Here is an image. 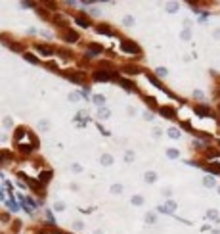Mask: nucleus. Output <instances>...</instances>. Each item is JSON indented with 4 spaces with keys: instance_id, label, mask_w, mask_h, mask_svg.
I'll list each match as a JSON object with an SVG mask.
<instances>
[{
    "instance_id": "nucleus-22",
    "label": "nucleus",
    "mask_w": 220,
    "mask_h": 234,
    "mask_svg": "<svg viewBox=\"0 0 220 234\" xmlns=\"http://www.w3.org/2000/svg\"><path fill=\"white\" fill-rule=\"evenodd\" d=\"M167 155H169V158H172V159H176V158L180 155V152L174 150V148H169V150H167Z\"/></svg>"
},
{
    "instance_id": "nucleus-17",
    "label": "nucleus",
    "mask_w": 220,
    "mask_h": 234,
    "mask_svg": "<svg viewBox=\"0 0 220 234\" xmlns=\"http://www.w3.org/2000/svg\"><path fill=\"white\" fill-rule=\"evenodd\" d=\"M100 161H102V165H105V167H109L113 163V155H109V154H103L102 158H100Z\"/></svg>"
},
{
    "instance_id": "nucleus-16",
    "label": "nucleus",
    "mask_w": 220,
    "mask_h": 234,
    "mask_svg": "<svg viewBox=\"0 0 220 234\" xmlns=\"http://www.w3.org/2000/svg\"><path fill=\"white\" fill-rule=\"evenodd\" d=\"M144 179H146V182H147V184H153V182L157 181V173H153V171H147V173L144 175Z\"/></svg>"
},
{
    "instance_id": "nucleus-32",
    "label": "nucleus",
    "mask_w": 220,
    "mask_h": 234,
    "mask_svg": "<svg viewBox=\"0 0 220 234\" xmlns=\"http://www.w3.org/2000/svg\"><path fill=\"white\" fill-rule=\"evenodd\" d=\"M111 192H113V194H121V192H123V186H121V184L111 186Z\"/></svg>"
},
{
    "instance_id": "nucleus-21",
    "label": "nucleus",
    "mask_w": 220,
    "mask_h": 234,
    "mask_svg": "<svg viewBox=\"0 0 220 234\" xmlns=\"http://www.w3.org/2000/svg\"><path fill=\"white\" fill-rule=\"evenodd\" d=\"M4 202H6V205H8L10 209H12V211H17V209H19V205L14 202V200H4Z\"/></svg>"
},
{
    "instance_id": "nucleus-1",
    "label": "nucleus",
    "mask_w": 220,
    "mask_h": 234,
    "mask_svg": "<svg viewBox=\"0 0 220 234\" xmlns=\"http://www.w3.org/2000/svg\"><path fill=\"white\" fill-rule=\"evenodd\" d=\"M94 81H121V77H119V73L115 71V69H109V71H105V69H98V71H94Z\"/></svg>"
},
{
    "instance_id": "nucleus-28",
    "label": "nucleus",
    "mask_w": 220,
    "mask_h": 234,
    "mask_svg": "<svg viewBox=\"0 0 220 234\" xmlns=\"http://www.w3.org/2000/svg\"><path fill=\"white\" fill-rule=\"evenodd\" d=\"M25 60H27V62H31V63H38V60H37L31 52H27V54H25Z\"/></svg>"
},
{
    "instance_id": "nucleus-18",
    "label": "nucleus",
    "mask_w": 220,
    "mask_h": 234,
    "mask_svg": "<svg viewBox=\"0 0 220 234\" xmlns=\"http://www.w3.org/2000/svg\"><path fill=\"white\" fill-rule=\"evenodd\" d=\"M205 169L209 171V173H214V175H218L220 173V165H216V163H209Z\"/></svg>"
},
{
    "instance_id": "nucleus-41",
    "label": "nucleus",
    "mask_w": 220,
    "mask_h": 234,
    "mask_svg": "<svg viewBox=\"0 0 220 234\" xmlns=\"http://www.w3.org/2000/svg\"><path fill=\"white\" fill-rule=\"evenodd\" d=\"M193 96H195V98H203V92H199V90H195V92H193Z\"/></svg>"
},
{
    "instance_id": "nucleus-43",
    "label": "nucleus",
    "mask_w": 220,
    "mask_h": 234,
    "mask_svg": "<svg viewBox=\"0 0 220 234\" xmlns=\"http://www.w3.org/2000/svg\"><path fill=\"white\" fill-rule=\"evenodd\" d=\"M218 146H220V140H218Z\"/></svg>"
},
{
    "instance_id": "nucleus-39",
    "label": "nucleus",
    "mask_w": 220,
    "mask_h": 234,
    "mask_svg": "<svg viewBox=\"0 0 220 234\" xmlns=\"http://www.w3.org/2000/svg\"><path fill=\"white\" fill-rule=\"evenodd\" d=\"M207 215H209V217H211V219H213V217H214V219L218 217V213H216V211H213V209H211V211H209V213H207Z\"/></svg>"
},
{
    "instance_id": "nucleus-24",
    "label": "nucleus",
    "mask_w": 220,
    "mask_h": 234,
    "mask_svg": "<svg viewBox=\"0 0 220 234\" xmlns=\"http://www.w3.org/2000/svg\"><path fill=\"white\" fill-rule=\"evenodd\" d=\"M169 136L170 138H180V131L178 129H169Z\"/></svg>"
},
{
    "instance_id": "nucleus-11",
    "label": "nucleus",
    "mask_w": 220,
    "mask_h": 234,
    "mask_svg": "<svg viewBox=\"0 0 220 234\" xmlns=\"http://www.w3.org/2000/svg\"><path fill=\"white\" fill-rule=\"evenodd\" d=\"M50 179H52V171H42V173L38 175V181H40L44 186H46V184L50 182Z\"/></svg>"
},
{
    "instance_id": "nucleus-13",
    "label": "nucleus",
    "mask_w": 220,
    "mask_h": 234,
    "mask_svg": "<svg viewBox=\"0 0 220 234\" xmlns=\"http://www.w3.org/2000/svg\"><path fill=\"white\" fill-rule=\"evenodd\" d=\"M159 209L163 211V213H172V211L176 209V204L172 202V200H169V202L165 204V207H159Z\"/></svg>"
},
{
    "instance_id": "nucleus-34",
    "label": "nucleus",
    "mask_w": 220,
    "mask_h": 234,
    "mask_svg": "<svg viewBox=\"0 0 220 234\" xmlns=\"http://www.w3.org/2000/svg\"><path fill=\"white\" fill-rule=\"evenodd\" d=\"M4 127H6V129H12V127H14V123H12V119H10V117L4 119Z\"/></svg>"
},
{
    "instance_id": "nucleus-10",
    "label": "nucleus",
    "mask_w": 220,
    "mask_h": 234,
    "mask_svg": "<svg viewBox=\"0 0 220 234\" xmlns=\"http://www.w3.org/2000/svg\"><path fill=\"white\" fill-rule=\"evenodd\" d=\"M96 33H100V35H113V31L109 25L105 23H100V25H96Z\"/></svg>"
},
{
    "instance_id": "nucleus-30",
    "label": "nucleus",
    "mask_w": 220,
    "mask_h": 234,
    "mask_svg": "<svg viewBox=\"0 0 220 234\" xmlns=\"http://www.w3.org/2000/svg\"><path fill=\"white\" fill-rule=\"evenodd\" d=\"M123 23L128 25V27H130V25H134V17H132V16H126V17L123 19Z\"/></svg>"
},
{
    "instance_id": "nucleus-7",
    "label": "nucleus",
    "mask_w": 220,
    "mask_h": 234,
    "mask_svg": "<svg viewBox=\"0 0 220 234\" xmlns=\"http://www.w3.org/2000/svg\"><path fill=\"white\" fill-rule=\"evenodd\" d=\"M159 113H161L163 117H167V119H174V117H176V111H174L172 108H169V106H161V108H159Z\"/></svg>"
},
{
    "instance_id": "nucleus-5",
    "label": "nucleus",
    "mask_w": 220,
    "mask_h": 234,
    "mask_svg": "<svg viewBox=\"0 0 220 234\" xmlns=\"http://www.w3.org/2000/svg\"><path fill=\"white\" fill-rule=\"evenodd\" d=\"M81 37H79V33L77 31H73V29H65L63 31V40L65 42H69V44H73V42H77Z\"/></svg>"
},
{
    "instance_id": "nucleus-2",
    "label": "nucleus",
    "mask_w": 220,
    "mask_h": 234,
    "mask_svg": "<svg viewBox=\"0 0 220 234\" xmlns=\"http://www.w3.org/2000/svg\"><path fill=\"white\" fill-rule=\"evenodd\" d=\"M121 48H123L125 52H128V54H142V48L138 46L136 42H132V40H128V39L121 40Z\"/></svg>"
},
{
    "instance_id": "nucleus-15",
    "label": "nucleus",
    "mask_w": 220,
    "mask_h": 234,
    "mask_svg": "<svg viewBox=\"0 0 220 234\" xmlns=\"http://www.w3.org/2000/svg\"><path fill=\"white\" fill-rule=\"evenodd\" d=\"M92 102H94L96 106L102 108V106L105 104V96H103V94H94V96H92Z\"/></svg>"
},
{
    "instance_id": "nucleus-3",
    "label": "nucleus",
    "mask_w": 220,
    "mask_h": 234,
    "mask_svg": "<svg viewBox=\"0 0 220 234\" xmlns=\"http://www.w3.org/2000/svg\"><path fill=\"white\" fill-rule=\"evenodd\" d=\"M21 179H25V182L35 190L37 194H40L42 196V192H44V184L40 182V181H35V179H29V177H25V175H21Z\"/></svg>"
},
{
    "instance_id": "nucleus-19",
    "label": "nucleus",
    "mask_w": 220,
    "mask_h": 234,
    "mask_svg": "<svg viewBox=\"0 0 220 234\" xmlns=\"http://www.w3.org/2000/svg\"><path fill=\"white\" fill-rule=\"evenodd\" d=\"M4 44H8L10 48H12L14 52H21V44H17V42H10V40H2Z\"/></svg>"
},
{
    "instance_id": "nucleus-31",
    "label": "nucleus",
    "mask_w": 220,
    "mask_h": 234,
    "mask_svg": "<svg viewBox=\"0 0 220 234\" xmlns=\"http://www.w3.org/2000/svg\"><path fill=\"white\" fill-rule=\"evenodd\" d=\"M167 10H169V12H176V10H178V2H170V4H167Z\"/></svg>"
},
{
    "instance_id": "nucleus-20",
    "label": "nucleus",
    "mask_w": 220,
    "mask_h": 234,
    "mask_svg": "<svg viewBox=\"0 0 220 234\" xmlns=\"http://www.w3.org/2000/svg\"><path fill=\"white\" fill-rule=\"evenodd\" d=\"M203 184H205L207 188H214V179H213V177H205Z\"/></svg>"
},
{
    "instance_id": "nucleus-29",
    "label": "nucleus",
    "mask_w": 220,
    "mask_h": 234,
    "mask_svg": "<svg viewBox=\"0 0 220 234\" xmlns=\"http://www.w3.org/2000/svg\"><path fill=\"white\" fill-rule=\"evenodd\" d=\"M109 115H111V113H109V109H105V108L100 109V119H107Z\"/></svg>"
},
{
    "instance_id": "nucleus-27",
    "label": "nucleus",
    "mask_w": 220,
    "mask_h": 234,
    "mask_svg": "<svg viewBox=\"0 0 220 234\" xmlns=\"http://www.w3.org/2000/svg\"><path fill=\"white\" fill-rule=\"evenodd\" d=\"M167 73H169L167 67H157V69H155V75H159V77H165Z\"/></svg>"
},
{
    "instance_id": "nucleus-35",
    "label": "nucleus",
    "mask_w": 220,
    "mask_h": 234,
    "mask_svg": "<svg viewBox=\"0 0 220 234\" xmlns=\"http://www.w3.org/2000/svg\"><path fill=\"white\" fill-rule=\"evenodd\" d=\"M146 221L149 223V225H151V223H155V215H153V213H147V215H146Z\"/></svg>"
},
{
    "instance_id": "nucleus-38",
    "label": "nucleus",
    "mask_w": 220,
    "mask_h": 234,
    "mask_svg": "<svg viewBox=\"0 0 220 234\" xmlns=\"http://www.w3.org/2000/svg\"><path fill=\"white\" fill-rule=\"evenodd\" d=\"M207 155H209V158H216V155H218V150H209Z\"/></svg>"
},
{
    "instance_id": "nucleus-42",
    "label": "nucleus",
    "mask_w": 220,
    "mask_h": 234,
    "mask_svg": "<svg viewBox=\"0 0 220 234\" xmlns=\"http://www.w3.org/2000/svg\"><path fill=\"white\" fill-rule=\"evenodd\" d=\"M214 37H216V39H220V29H216V31H214Z\"/></svg>"
},
{
    "instance_id": "nucleus-44",
    "label": "nucleus",
    "mask_w": 220,
    "mask_h": 234,
    "mask_svg": "<svg viewBox=\"0 0 220 234\" xmlns=\"http://www.w3.org/2000/svg\"><path fill=\"white\" fill-rule=\"evenodd\" d=\"M218 192H220V188H218Z\"/></svg>"
},
{
    "instance_id": "nucleus-9",
    "label": "nucleus",
    "mask_w": 220,
    "mask_h": 234,
    "mask_svg": "<svg viewBox=\"0 0 220 234\" xmlns=\"http://www.w3.org/2000/svg\"><path fill=\"white\" fill-rule=\"evenodd\" d=\"M195 111H197V115H203V117H211L213 115V111H211L209 106H197Z\"/></svg>"
},
{
    "instance_id": "nucleus-14",
    "label": "nucleus",
    "mask_w": 220,
    "mask_h": 234,
    "mask_svg": "<svg viewBox=\"0 0 220 234\" xmlns=\"http://www.w3.org/2000/svg\"><path fill=\"white\" fill-rule=\"evenodd\" d=\"M121 85H123L126 90H130V92H136V86H134V83H130V81H126V79H123V77H121V81H119Z\"/></svg>"
},
{
    "instance_id": "nucleus-33",
    "label": "nucleus",
    "mask_w": 220,
    "mask_h": 234,
    "mask_svg": "<svg viewBox=\"0 0 220 234\" xmlns=\"http://www.w3.org/2000/svg\"><path fill=\"white\" fill-rule=\"evenodd\" d=\"M54 209H56V211H63V209H65V204H61V202H56V204H54Z\"/></svg>"
},
{
    "instance_id": "nucleus-4",
    "label": "nucleus",
    "mask_w": 220,
    "mask_h": 234,
    "mask_svg": "<svg viewBox=\"0 0 220 234\" xmlns=\"http://www.w3.org/2000/svg\"><path fill=\"white\" fill-rule=\"evenodd\" d=\"M75 23H77V25H81L82 29H88V27L92 25V21H90V17H88V16H84L82 12H79V14L75 16Z\"/></svg>"
},
{
    "instance_id": "nucleus-26",
    "label": "nucleus",
    "mask_w": 220,
    "mask_h": 234,
    "mask_svg": "<svg viewBox=\"0 0 220 234\" xmlns=\"http://www.w3.org/2000/svg\"><path fill=\"white\" fill-rule=\"evenodd\" d=\"M147 79H149V81H151L153 85H155V86H159V88H163V85H161L159 81H157V77H155V75H147Z\"/></svg>"
},
{
    "instance_id": "nucleus-40",
    "label": "nucleus",
    "mask_w": 220,
    "mask_h": 234,
    "mask_svg": "<svg viewBox=\"0 0 220 234\" xmlns=\"http://www.w3.org/2000/svg\"><path fill=\"white\" fill-rule=\"evenodd\" d=\"M71 169H73V171H75V173H79V171H81V169H82V167H81V165H77V163H75V165H73V167H71Z\"/></svg>"
},
{
    "instance_id": "nucleus-37",
    "label": "nucleus",
    "mask_w": 220,
    "mask_h": 234,
    "mask_svg": "<svg viewBox=\"0 0 220 234\" xmlns=\"http://www.w3.org/2000/svg\"><path fill=\"white\" fill-rule=\"evenodd\" d=\"M81 98V94H77V92H71L69 94V100H71V102H75V100H79Z\"/></svg>"
},
{
    "instance_id": "nucleus-12",
    "label": "nucleus",
    "mask_w": 220,
    "mask_h": 234,
    "mask_svg": "<svg viewBox=\"0 0 220 234\" xmlns=\"http://www.w3.org/2000/svg\"><path fill=\"white\" fill-rule=\"evenodd\" d=\"M37 50H38L42 56H52V54H54V50H52L50 46H46V44H37Z\"/></svg>"
},
{
    "instance_id": "nucleus-25",
    "label": "nucleus",
    "mask_w": 220,
    "mask_h": 234,
    "mask_svg": "<svg viewBox=\"0 0 220 234\" xmlns=\"http://www.w3.org/2000/svg\"><path fill=\"white\" fill-rule=\"evenodd\" d=\"M132 204H134V205H142V204H144V198H142V196H132Z\"/></svg>"
},
{
    "instance_id": "nucleus-6",
    "label": "nucleus",
    "mask_w": 220,
    "mask_h": 234,
    "mask_svg": "<svg viewBox=\"0 0 220 234\" xmlns=\"http://www.w3.org/2000/svg\"><path fill=\"white\" fill-rule=\"evenodd\" d=\"M65 77H67V79H71L73 83H81V85L86 83V75H84V73H71V71H65Z\"/></svg>"
},
{
    "instance_id": "nucleus-36",
    "label": "nucleus",
    "mask_w": 220,
    "mask_h": 234,
    "mask_svg": "<svg viewBox=\"0 0 220 234\" xmlns=\"http://www.w3.org/2000/svg\"><path fill=\"white\" fill-rule=\"evenodd\" d=\"M190 37H191V33H190V29H186V31L182 33V39H184V40H188Z\"/></svg>"
},
{
    "instance_id": "nucleus-8",
    "label": "nucleus",
    "mask_w": 220,
    "mask_h": 234,
    "mask_svg": "<svg viewBox=\"0 0 220 234\" xmlns=\"http://www.w3.org/2000/svg\"><path fill=\"white\" fill-rule=\"evenodd\" d=\"M123 73H126V75H138V73H142V69L138 67V65L126 63V65H123Z\"/></svg>"
},
{
    "instance_id": "nucleus-23",
    "label": "nucleus",
    "mask_w": 220,
    "mask_h": 234,
    "mask_svg": "<svg viewBox=\"0 0 220 234\" xmlns=\"http://www.w3.org/2000/svg\"><path fill=\"white\" fill-rule=\"evenodd\" d=\"M146 102H147V106H149L151 109H155V108H157V104H155V98H151V96H146Z\"/></svg>"
}]
</instances>
